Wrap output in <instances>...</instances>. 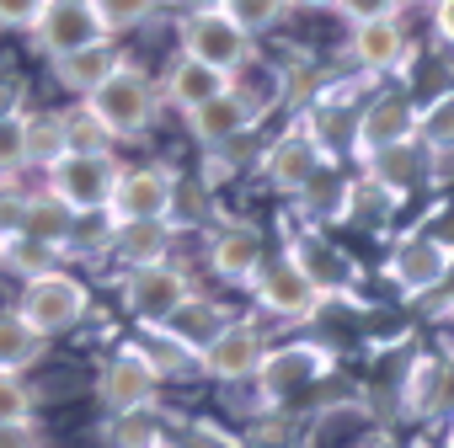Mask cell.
<instances>
[{"label": "cell", "instance_id": "1", "mask_svg": "<svg viewBox=\"0 0 454 448\" xmlns=\"http://www.w3.org/2000/svg\"><path fill=\"white\" fill-rule=\"evenodd\" d=\"M155 81L145 75V70H134V65H118L81 107L102 123V134L107 139H139L150 123H155Z\"/></svg>", "mask_w": 454, "mask_h": 448}, {"label": "cell", "instance_id": "2", "mask_svg": "<svg viewBox=\"0 0 454 448\" xmlns=\"http://www.w3.org/2000/svg\"><path fill=\"white\" fill-rule=\"evenodd\" d=\"M86 310H91V294H86V283L81 278H70V273H38V278H27L22 283V299H17V315L27 321V331L33 336H65V331H75L81 321H86Z\"/></svg>", "mask_w": 454, "mask_h": 448}, {"label": "cell", "instance_id": "3", "mask_svg": "<svg viewBox=\"0 0 454 448\" xmlns=\"http://www.w3.org/2000/svg\"><path fill=\"white\" fill-rule=\"evenodd\" d=\"M118 176H123V166L113 155H65L49 171V197L70 219H91V213H107Z\"/></svg>", "mask_w": 454, "mask_h": 448}, {"label": "cell", "instance_id": "4", "mask_svg": "<svg viewBox=\"0 0 454 448\" xmlns=\"http://www.w3.org/2000/svg\"><path fill=\"white\" fill-rule=\"evenodd\" d=\"M182 59H192V65H203L214 75H231V70H241L252 59V38L224 12L198 6V12L182 17Z\"/></svg>", "mask_w": 454, "mask_h": 448}, {"label": "cell", "instance_id": "5", "mask_svg": "<svg viewBox=\"0 0 454 448\" xmlns=\"http://www.w3.org/2000/svg\"><path fill=\"white\" fill-rule=\"evenodd\" d=\"M171 203H176V171L166 166H129L113 187V203H107V224L123 230V224H155L166 219L171 224Z\"/></svg>", "mask_w": 454, "mask_h": 448}, {"label": "cell", "instance_id": "6", "mask_svg": "<svg viewBox=\"0 0 454 448\" xmlns=\"http://www.w3.org/2000/svg\"><path fill=\"white\" fill-rule=\"evenodd\" d=\"M284 262L316 289L321 305H326V299H353V294H358V267H353V257H342V251H337L326 236H316V230L289 236Z\"/></svg>", "mask_w": 454, "mask_h": 448}, {"label": "cell", "instance_id": "7", "mask_svg": "<svg viewBox=\"0 0 454 448\" xmlns=\"http://www.w3.org/2000/svg\"><path fill=\"white\" fill-rule=\"evenodd\" d=\"M187 299H192V278H187L182 267H171V262L123 273V310H129L139 326H166Z\"/></svg>", "mask_w": 454, "mask_h": 448}, {"label": "cell", "instance_id": "8", "mask_svg": "<svg viewBox=\"0 0 454 448\" xmlns=\"http://www.w3.org/2000/svg\"><path fill=\"white\" fill-rule=\"evenodd\" d=\"M155 390H160V374L150 368V358L139 352V342L118 347L102 374H97V400L113 411V416H129V411H155Z\"/></svg>", "mask_w": 454, "mask_h": 448}, {"label": "cell", "instance_id": "9", "mask_svg": "<svg viewBox=\"0 0 454 448\" xmlns=\"http://www.w3.org/2000/svg\"><path fill=\"white\" fill-rule=\"evenodd\" d=\"M262 358H268L262 331H257L252 321H231V326H224V331L203 347L198 368H203L208 379H219V384H241V379H257Z\"/></svg>", "mask_w": 454, "mask_h": 448}, {"label": "cell", "instance_id": "10", "mask_svg": "<svg viewBox=\"0 0 454 448\" xmlns=\"http://www.w3.org/2000/svg\"><path fill=\"white\" fill-rule=\"evenodd\" d=\"M449 267H454V246L438 241V236H406V241L390 251V262H385V273H390V283H395L401 294H427V289H438V283L449 278Z\"/></svg>", "mask_w": 454, "mask_h": 448}, {"label": "cell", "instance_id": "11", "mask_svg": "<svg viewBox=\"0 0 454 448\" xmlns=\"http://www.w3.org/2000/svg\"><path fill=\"white\" fill-rule=\"evenodd\" d=\"M353 134H358L353 144H358L364 160H374L385 150H401V144H417V107L406 97H380V102L364 107V118L353 123Z\"/></svg>", "mask_w": 454, "mask_h": 448}, {"label": "cell", "instance_id": "12", "mask_svg": "<svg viewBox=\"0 0 454 448\" xmlns=\"http://www.w3.org/2000/svg\"><path fill=\"white\" fill-rule=\"evenodd\" d=\"M97 38H102V27H97L91 0H49L43 17H38V27H33V43H38L49 59L75 54V49H86V43H97Z\"/></svg>", "mask_w": 454, "mask_h": 448}, {"label": "cell", "instance_id": "13", "mask_svg": "<svg viewBox=\"0 0 454 448\" xmlns=\"http://www.w3.org/2000/svg\"><path fill=\"white\" fill-rule=\"evenodd\" d=\"M321 374H332V352H326V347H316V342L268 347V358H262V368H257V384H262L268 400H278V395H289V390L316 384Z\"/></svg>", "mask_w": 454, "mask_h": 448}, {"label": "cell", "instance_id": "14", "mask_svg": "<svg viewBox=\"0 0 454 448\" xmlns=\"http://www.w3.org/2000/svg\"><path fill=\"white\" fill-rule=\"evenodd\" d=\"M252 289H257V305H262L268 315H284V321H310V315L321 310L316 289H310L289 262H262L257 278H252Z\"/></svg>", "mask_w": 454, "mask_h": 448}, {"label": "cell", "instance_id": "15", "mask_svg": "<svg viewBox=\"0 0 454 448\" xmlns=\"http://www.w3.org/2000/svg\"><path fill=\"white\" fill-rule=\"evenodd\" d=\"M224 97H231L236 107H241V118H247V128L252 123H262L289 91H284V70H273L268 59H247L241 70H231V75H224Z\"/></svg>", "mask_w": 454, "mask_h": 448}, {"label": "cell", "instance_id": "16", "mask_svg": "<svg viewBox=\"0 0 454 448\" xmlns=\"http://www.w3.org/2000/svg\"><path fill=\"white\" fill-rule=\"evenodd\" d=\"M321 166H326V150L316 144V134H310V128L273 139V144H268V155H262V176H268L273 187H284V192H300Z\"/></svg>", "mask_w": 454, "mask_h": 448}, {"label": "cell", "instance_id": "17", "mask_svg": "<svg viewBox=\"0 0 454 448\" xmlns=\"http://www.w3.org/2000/svg\"><path fill=\"white\" fill-rule=\"evenodd\" d=\"M118 65H123V54L113 49V38H97V43H86V49H75V54H59V59H54V81L86 102Z\"/></svg>", "mask_w": 454, "mask_h": 448}, {"label": "cell", "instance_id": "18", "mask_svg": "<svg viewBox=\"0 0 454 448\" xmlns=\"http://www.w3.org/2000/svg\"><path fill=\"white\" fill-rule=\"evenodd\" d=\"M208 267L219 278H231V283H252L257 267H262V236L247 230V224H224V230L208 241Z\"/></svg>", "mask_w": 454, "mask_h": 448}, {"label": "cell", "instance_id": "19", "mask_svg": "<svg viewBox=\"0 0 454 448\" xmlns=\"http://www.w3.org/2000/svg\"><path fill=\"white\" fill-rule=\"evenodd\" d=\"M353 59L369 70V75H385V70H401L406 65V33H401V17H380V22H364L353 27Z\"/></svg>", "mask_w": 454, "mask_h": 448}, {"label": "cell", "instance_id": "20", "mask_svg": "<svg viewBox=\"0 0 454 448\" xmlns=\"http://www.w3.org/2000/svg\"><path fill=\"white\" fill-rule=\"evenodd\" d=\"M224 326H231V321H224V310L192 294V299H187V305H182V310H176V315H171V321L160 326V331H166V336H171L176 347H187L192 358H203V347H208V342H214V336H219Z\"/></svg>", "mask_w": 454, "mask_h": 448}, {"label": "cell", "instance_id": "21", "mask_svg": "<svg viewBox=\"0 0 454 448\" xmlns=\"http://www.w3.org/2000/svg\"><path fill=\"white\" fill-rule=\"evenodd\" d=\"M113 257L134 273V267H155V262H166V251H171V224L166 219H155V224H123V230H113Z\"/></svg>", "mask_w": 454, "mask_h": 448}, {"label": "cell", "instance_id": "22", "mask_svg": "<svg viewBox=\"0 0 454 448\" xmlns=\"http://www.w3.org/2000/svg\"><path fill=\"white\" fill-rule=\"evenodd\" d=\"M166 102L171 107H182L187 118L198 112V107H208L214 97H224V75H214V70H203V65H192V59H176L171 70H166Z\"/></svg>", "mask_w": 454, "mask_h": 448}, {"label": "cell", "instance_id": "23", "mask_svg": "<svg viewBox=\"0 0 454 448\" xmlns=\"http://www.w3.org/2000/svg\"><path fill=\"white\" fill-rule=\"evenodd\" d=\"M417 150L433 160H454V86L438 91L422 112H417Z\"/></svg>", "mask_w": 454, "mask_h": 448}, {"label": "cell", "instance_id": "24", "mask_svg": "<svg viewBox=\"0 0 454 448\" xmlns=\"http://www.w3.org/2000/svg\"><path fill=\"white\" fill-rule=\"evenodd\" d=\"M22 144H27V166L54 171V166L70 155V139H65V112H27V123H22Z\"/></svg>", "mask_w": 454, "mask_h": 448}, {"label": "cell", "instance_id": "25", "mask_svg": "<svg viewBox=\"0 0 454 448\" xmlns=\"http://www.w3.org/2000/svg\"><path fill=\"white\" fill-rule=\"evenodd\" d=\"M443 384H449V368H443V358L422 352V358H411V368H406V384H401V406H406L411 416H427V411L443 400Z\"/></svg>", "mask_w": 454, "mask_h": 448}, {"label": "cell", "instance_id": "26", "mask_svg": "<svg viewBox=\"0 0 454 448\" xmlns=\"http://www.w3.org/2000/svg\"><path fill=\"white\" fill-rule=\"evenodd\" d=\"M38 358H43V336H33L17 310H0V374H22Z\"/></svg>", "mask_w": 454, "mask_h": 448}, {"label": "cell", "instance_id": "27", "mask_svg": "<svg viewBox=\"0 0 454 448\" xmlns=\"http://www.w3.org/2000/svg\"><path fill=\"white\" fill-rule=\"evenodd\" d=\"M187 123H192V134H198L208 150H219V144H231V139H241V134H247V118H241V107H236L231 97H214V102H208V107H198Z\"/></svg>", "mask_w": 454, "mask_h": 448}, {"label": "cell", "instance_id": "28", "mask_svg": "<svg viewBox=\"0 0 454 448\" xmlns=\"http://www.w3.org/2000/svg\"><path fill=\"white\" fill-rule=\"evenodd\" d=\"M411 176H427V155L417 150V144H401V150H385V155H374L369 160V182H380L385 192H406V182Z\"/></svg>", "mask_w": 454, "mask_h": 448}, {"label": "cell", "instance_id": "29", "mask_svg": "<svg viewBox=\"0 0 454 448\" xmlns=\"http://www.w3.org/2000/svg\"><path fill=\"white\" fill-rule=\"evenodd\" d=\"M70 230H75V219H70V213H65V208L49 197V192L27 203V230H22V236H33L38 246H49V251H65V246H70Z\"/></svg>", "mask_w": 454, "mask_h": 448}, {"label": "cell", "instance_id": "30", "mask_svg": "<svg viewBox=\"0 0 454 448\" xmlns=\"http://www.w3.org/2000/svg\"><path fill=\"white\" fill-rule=\"evenodd\" d=\"M348 187H353L348 176H337V171L321 166V171L300 187V203H305L310 219H342V213H348Z\"/></svg>", "mask_w": 454, "mask_h": 448}, {"label": "cell", "instance_id": "31", "mask_svg": "<svg viewBox=\"0 0 454 448\" xmlns=\"http://www.w3.org/2000/svg\"><path fill=\"white\" fill-rule=\"evenodd\" d=\"M214 12H224L247 38H262V33H273L284 22L289 0H214Z\"/></svg>", "mask_w": 454, "mask_h": 448}, {"label": "cell", "instance_id": "32", "mask_svg": "<svg viewBox=\"0 0 454 448\" xmlns=\"http://www.w3.org/2000/svg\"><path fill=\"white\" fill-rule=\"evenodd\" d=\"M155 6H160V0H91L102 38H123V33L145 27V22L155 17Z\"/></svg>", "mask_w": 454, "mask_h": 448}, {"label": "cell", "instance_id": "33", "mask_svg": "<svg viewBox=\"0 0 454 448\" xmlns=\"http://www.w3.org/2000/svg\"><path fill=\"white\" fill-rule=\"evenodd\" d=\"M113 448H166V421L155 411L113 416Z\"/></svg>", "mask_w": 454, "mask_h": 448}, {"label": "cell", "instance_id": "34", "mask_svg": "<svg viewBox=\"0 0 454 448\" xmlns=\"http://www.w3.org/2000/svg\"><path fill=\"white\" fill-rule=\"evenodd\" d=\"M54 257H59V251L38 246L33 236H17V241H6V246H0V267H17V273H27V278H38V273H54Z\"/></svg>", "mask_w": 454, "mask_h": 448}, {"label": "cell", "instance_id": "35", "mask_svg": "<svg viewBox=\"0 0 454 448\" xmlns=\"http://www.w3.org/2000/svg\"><path fill=\"white\" fill-rule=\"evenodd\" d=\"M65 139H70V155H107V144H113L86 107L81 112H65Z\"/></svg>", "mask_w": 454, "mask_h": 448}, {"label": "cell", "instance_id": "36", "mask_svg": "<svg viewBox=\"0 0 454 448\" xmlns=\"http://www.w3.org/2000/svg\"><path fill=\"white\" fill-rule=\"evenodd\" d=\"M33 421V384L22 374H0V427Z\"/></svg>", "mask_w": 454, "mask_h": 448}, {"label": "cell", "instance_id": "37", "mask_svg": "<svg viewBox=\"0 0 454 448\" xmlns=\"http://www.w3.org/2000/svg\"><path fill=\"white\" fill-rule=\"evenodd\" d=\"M27 192L17 187V182H0V246L6 241H17L22 230H27Z\"/></svg>", "mask_w": 454, "mask_h": 448}, {"label": "cell", "instance_id": "38", "mask_svg": "<svg viewBox=\"0 0 454 448\" xmlns=\"http://www.w3.org/2000/svg\"><path fill=\"white\" fill-rule=\"evenodd\" d=\"M22 123H27V112H17V118H6V123H0V182H12L17 171H27V144H22Z\"/></svg>", "mask_w": 454, "mask_h": 448}, {"label": "cell", "instance_id": "39", "mask_svg": "<svg viewBox=\"0 0 454 448\" xmlns=\"http://www.w3.org/2000/svg\"><path fill=\"white\" fill-rule=\"evenodd\" d=\"M49 0H0V27L6 33H33Z\"/></svg>", "mask_w": 454, "mask_h": 448}, {"label": "cell", "instance_id": "40", "mask_svg": "<svg viewBox=\"0 0 454 448\" xmlns=\"http://www.w3.org/2000/svg\"><path fill=\"white\" fill-rule=\"evenodd\" d=\"M337 12L353 22V27H364V22H380V17H395L401 12V0H337Z\"/></svg>", "mask_w": 454, "mask_h": 448}, {"label": "cell", "instance_id": "41", "mask_svg": "<svg viewBox=\"0 0 454 448\" xmlns=\"http://www.w3.org/2000/svg\"><path fill=\"white\" fill-rule=\"evenodd\" d=\"M22 97H27L22 75H6V70H0V123H6V118H17V112H22Z\"/></svg>", "mask_w": 454, "mask_h": 448}, {"label": "cell", "instance_id": "42", "mask_svg": "<svg viewBox=\"0 0 454 448\" xmlns=\"http://www.w3.org/2000/svg\"><path fill=\"white\" fill-rule=\"evenodd\" d=\"M0 448H43V432L33 421H17V427H0Z\"/></svg>", "mask_w": 454, "mask_h": 448}, {"label": "cell", "instance_id": "43", "mask_svg": "<svg viewBox=\"0 0 454 448\" xmlns=\"http://www.w3.org/2000/svg\"><path fill=\"white\" fill-rule=\"evenodd\" d=\"M187 448H241V443H236L231 432H224V427H208V421H198V427H192V443H187Z\"/></svg>", "mask_w": 454, "mask_h": 448}, {"label": "cell", "instance_id": "44", "mask_svg": "<svg viewBox=\"0 0 454 448\" xmlns=\"http://www.w3.org/2000/svg\"><path fill=\"white\" fill-rule=\"evenodd\" d=\"M433 33H438V43L454 49V0H433Z\"/></svg>", "mask_w": 454, "mask_h": 448}, {"label": "cell", "instance_id": "45", "mask_svg": "<svg viewBox=\"0 0 454 448\" xmlns=\"http://www.w3.org/2000/svg\"><path fill=\"white\" fill-rule=\"evenodd\" d=\"M289 6H305V12H321V6H337V0H289Z\"/></svg>", "mask_w": 454, "mask_h": 448}, {"label": "cell", "instance_id": "46", "mask_svg": "<svg viewBox=\"0 0 454 448\" xmlns=\"http://www.w3.org/2000/svg\"><path fill=\"white\" fill-rule=\"evenodd\" d=\"M364 448H401V443H395V437H385V432H380V437H369V443H364Z\"/></svg>", "mask_w": 454, "mask_h": 448}, {"label": "cell", "instance_id": "47", "mask_svg": "<svg viewBox=\"0 0 454 448\" xmlns=\"http://www.w3.org/2000/svg\"><path fill=\"white\" fill-rule=\"evenodd\" d=\"M166 448H187V443H166Z\"/></svg>", "mask_w": 454, "mask_h": 448}, {"label": "cell", "instance_id": "48", "mask_svg": "<svg viewBox=\"0 0 454 448\" xmlns=\"http://www.w3.org/2000/svg\"><path fill=\"white\" fill-rule=\"evenodd\" d=\"M449 448H454V432H449Z\"/></svg>", "mask_w": 454, "mask_h": 448}]
</instances>
